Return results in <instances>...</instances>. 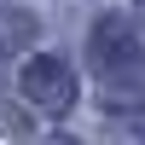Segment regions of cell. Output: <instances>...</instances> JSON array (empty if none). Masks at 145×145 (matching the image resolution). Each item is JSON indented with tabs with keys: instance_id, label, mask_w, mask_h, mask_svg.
Returning a JSON list of instances; mask_svg holds the SVG:
<instances>
[{
	"instance_id": "cell-1",
	"label": "cell",
	"mask_w": 145,
	"mask_h": 145,
	"mask_svg": "<svg viewBox=\"0 0 145 145\" xmlns=\"http://www.w3.org/2000/svg\"><path fill=\"white\" fill-rule=\"evenodd\" d=\"M18 87H23V99H29L35 110H46V116H64L70 105H76V76H70V64L64 58H46V52L18 70Z\"/></svg>"
},
{
	"instance_id": "cell-2",
	"label": "cell",
	"mask_w": 145,
	"mask_h": 145,
	"mask_svg": "<svg viewBox=\"0 0 145 145\" xmlns=\"http://www.w3.org/2000/svg\"><path fill=\"white\" fill-rule=\"evenodd\" d=\"M87 52L99 64V76H128V70H139V35H134L128 18H99Z\"/></svg>"
},
{
	"instance_id": "cell-3",
	"label": "cell",
	"mask_w": 145,
	"mask_h": 145,
	"mask_svg": "<svg viewBox=\"0 0 145 145\" xmlns=\"http://www.w3.org/2000/svg\"><path fill=\"white\" fill-rule=\"evenodd\" d=\"M29 41H35L29 12H0V46H29Z\"/></svg>"
}]
</instances>
